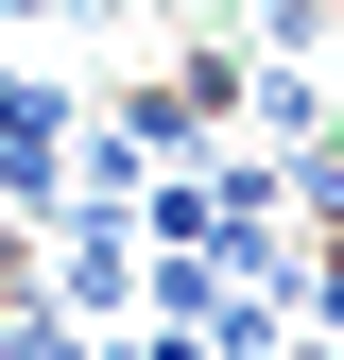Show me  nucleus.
Wrapping results in <instances>:
<instances>
[{
	"instance_id": "f257e3e1",
	"label": "nucleus",
	"mask_w": 344,
	"mask_h": 360,
	"mask_svg": "<svg viewBox=\"0 0 344 360\" xmlns=\"http://www.w3.org/2000/svg\"><path fill=\"white\" fill-rule=\"evenodd\" d=\"M69 155H86V103H69L52 69H0V206L52 223L69 206Z\"/></svg>"
},
{
	"instance_id": "f03ea898",
	"label": "nucleus",
	"mask_w": 344,
	"mask_h": 360,
	"mask_svg": "<svg viewBox=\"0 0 344 360\" xmlns=\"http://www.w3.org/2000/svg\"><path fill=\"white\" fill-rule=\"evenodd\" d=\"M258 360H276V343H258Z\"/></svg>"
}]
</instances>
